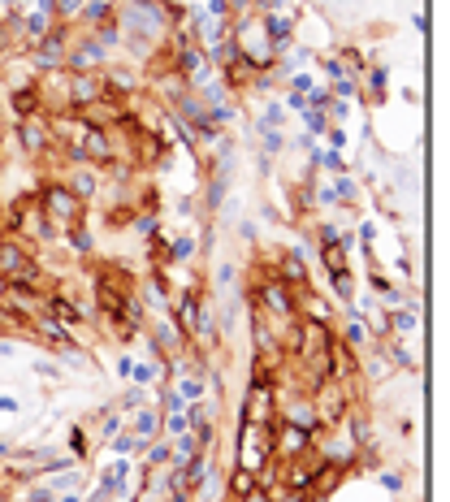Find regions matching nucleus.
Wrapping results in <instances>:
<instances>
[{
    "mask_svg": "<svg viewBox=\"0 0 450 502\" xmlns=\"http://www.w3.org/2000/svg\"><path fill=\"white\" fill-rule=\"evenodd\" d=\"M44 208L57 212L61 221H78V195L65 187H44Z\"/></svg>",
    "mask_w": 450,
    "mask_h": 502,
    "instance_id": "1",
    "label": "nucleus"
},
{
    "mask_svg": "<svg viewBox=\"0 0 450 502\" xmlns=\"http://www.w3.org/2000/svg\"><path fill=\"white\" fill-rule=\"evenodd\" d=\"M264 299L277 308V316H286V320L295 316V299H290V291H286L282 281H268V286H264Z\"/></svg>",
    "mask_w": 450,
    "mask_h": 502,
    "instance_id": "2",
    "label": "nucleus"
},
{
    "mask_svg": "<svg viewBox=\"0 0 450 502\" xmlns=\"http://www.w3.org/2000/svg\"><path fill=\"white\" fill-rule=\"evenodd\" d=\"M18 134H22V143H26L30 152H40L44 143H48V134H44V126H40V122H22V130H18Z\"/></svg>",
    "mask_w": 450,
    "mask_h": 502,
    "instance_id": "3",
    "label": "nucleus"
},
{
    "mask_svg": "<svg viewBox=\"0 0 450 502\" xmlns=\"http://www.w3.org/2000/svg\"><path fill=\"white\" fill-rule=\"evenodd\" d=\"M303 442H307V433H303V428H295V424H290L286 433H282V450H286V455H295Z\"/></svg>",
    "mask_w": 450,
    "mask_h": 502,
    "instance_id": "4",
    "label": "nucleus"
},
{
    "mask_svg": "<svg viewBox=\"0 0 450 502\" xmlns=\"http://www.w3.org/2000/svg\"><path fill=\"white\" fill-rule=\"evenodd\" d=\"M48 308H52V312H57V316L65 320V325H78V312H74V308H69L65 299H48Z\"/></svg>",
    "mask_w": 450,
    "mask_h": 502,
    "instance_id": "5",
    "label": "nucleus"
},
{
    "mask_svg": "<svg viewBox=\"0 0 450 502\" xmlns=\"http://www.w3.org/2000/svg\"><path fill=\"white\" fill-rule=\"evenodd\" d=\"M251 489H256L251 472H238V477H234V494H238V498H242V494H251Z\"/></svg>",
    "mask_w": 450,
    "mask_h": 502,
    "instance_id": "6",
    "label": "nucleus"
},
{
    "mask_svg": "<svg viewBox=\"0 0 450 502\" xmlns=\"http://www.w3.org/2000/svg\"><path fill=\"white\" fill-rule=\"evenodd\" d=\"M282 269H286V277H295V281H303V264H299V260H295V256H290V260H286V264H282Z\"/></svg>",
    "mask_w": 450,
    "mask_h": 502,
    "instance_id": "7",
    "label": "nucleus"
},
{
    "mask_svg": "<svg viewBox=\"0 0 450 502\" xmlns=\"http://www.w3.org/2000/svg\"><path fill=\"white\" fill-rule=\"evenodd\" d=\"M242 498H247V502H268V494H264V489H251V494H242Z\"/></svg>",
    "mask_w": 450,
    "mask_h": 502,
    "instance_id": "8",
    "label": "nucleus"
},
{
    "mask_svg": "<svg viewBox=\"0 0 450 502\" xmlns=\"http://www.w3.org/2000/svg\"><path fill=\"white\" fill-rule=\"evenodd\" d=\"M0 243H5V234H0Z\"/></svg>",
    "mask_w": 450,
    "mask_h": 502,
    "instance_id": "9",
    "label": "nucleus"
}]
</instances>
